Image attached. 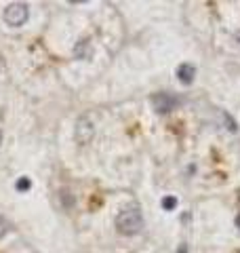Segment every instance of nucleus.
I'll list each match as a JSON object with an SVG mask.
<instances>
[{
    "instance_id": "nucleus-1",
    "label": "nucleus",
    "mask_w": 240,
    "mask_h": 253,
    "mask_svg": "<svg viewBox=\"0 0 240 253\" xmlns=\"http://www.w3.org/2000/svg\"><path fill=\"white\" fill-rule=\"evenodd\" d=\"M116 228H118L120 234H126V236L137 234L143 228V217H141L139 207L131 205V207H124L120 211L118 217H116Z\"/></svg>"
},
{
    "instance_id": "nucleus-2",
    "label": "nucleus",
    "mask_w": 240,
    "mask_h": 253,
    "mask_svg": "<svg viewBox=\"0 0 240 253\" xmlns=\"http://www.w3.org/2000/svg\"><path fill=\"white\" fill-rule=\"evenodd\" d=\"M26 19H28V6H26V4L13 2V4H9V6L4 9V21L9 23V26H13V28L23 26V23H26Z\"/></svg>"
},
{
    "instance_id": "nucleus-3",
    "label": "nucleus",
    "mask_w": 240,
    "mask_h": 253,
    "mask_svg": "<svg viewBox=\"0 0 240 253\" xmlns=\"http://www.w3.org/2000/svg\"><path fill=\"white\" fill-rule=\"evenodd\" d=\"M74 135H76V141H78V144H82V146H84V144H89V141L93 139V135H95V126H93V123H91L86 116L78 118Z\"/></svg>"
},
{
    "instance_id": "nucleus-4",
    "label": "nucleus",
    "mask_w": 240,
    "mask_h": 253,
    "mask_svg": "<svg viewBox=\"0 0 240 253\" xmlns=\"http://www.w3.org/2000/svg\"><path fill=\"white\" fill-rule=\"evenodd\" d=\"M152 106L156 108V112L166 114L177 106V97H173L169 93H156V95H152Z\"/></svg>"
},
{
    "instance_id": "nucleus-5",
    "label": "nucleus",
    "mask_w": 240,
    "mask_h": 253,
    "mask_svg": "<svg viewBox=\"0 0 240 253\" xmlns=\"http://www.w3.org/2000/svg\"><path fill=\"white\" fill-rule=\"evenodd\" d=\"M177 78L183 83V84H192L196 78V68L192 66V63H181L177 68Z\"/></svg>"
},
{
    "instance_id": "nucleus-6",
    "label": "nucleus",
    "mask_w": 240,
    "mask_h": 253,
    "mask_svg": "<svg viewBox=\"0 0 240 253\" xmlns=\"http://www.w3.org/2000/svg\"><path fill=\"white\" fill-rule=\"evenodd\" d=\"M162 207H164L166 211H171L173 207H177V199H173V196H166V199L162 201Z\"/></svg>"
},
{
    "instance_id": "nucleus-7",
    "label": "nucleus",
    "mask_w": 240,
    "mask_h": 253,
    "mask_svg": "<svg viewBox=\"0 0 240 253\" xmlns=\"http://www.w3.org/2000/svg\"><path fill=\"white\" fill-rule=\"evenodd\" d=\"M30 186H32V181L28 177H19L17 179V190H30Z\"/></svg>"
},
{
    "instance_id": "nucleus-8",
    "label": "nucleus",
    "mask_w": 240,
    "mask_h": 253,
    "mask_svg": "<svg viewBox=\"0 0 240 253\" xmlns=\"http://www.w3.org/2000/svg\"><path fill=\"white\" fill-rule=\"evenodd\" d=\"M6 230H9V221H6L4 217H0V236H4Z\"/></svg>"
},
{
    "instance_id": "nucleus-9",
    "label": "nucleus",
    "mask_w": 240,
    "mask_h": 253,
    "mask_svg": "<svg viewBox=\"0 0 240 253\" xmlns=\"http://www.w3.org/2000/svg\"><path fill=\"white\" fill-rule=\"evenodd\" d=\"M236 228L240 230V213H238V217H236Z\"/></svg>"
},
{
    "instance_id": "nucleus-10",
    "label": "nucleus",
    "mask_w": 240,
    "mask_h": 253,
    "mask_svg": "<svg viewBox=\"0 0 240 253\" xmlns=\"http://www.w3.org/2000/svg\"><path fill=\"white\" fill-rule=\"evenodd\" d=\"M0 141H2V133H0Z\"/></svg>"
}]
</instances>
